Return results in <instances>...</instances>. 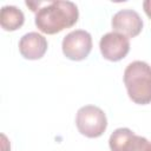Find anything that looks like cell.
Wrapping results in <instances>:
<instances>
[{
  "label": "cell",
  "mask_w": 151,
  "mask_h": 151,
  "mask_svg": "<svg viewBox=\"0 0 151 151\" xmlns=\"http://www.w3.org/2000/svg\"><path fill=\"white\" fill-rule=\"evenodd\" d=\"M47 40L38 32H29L21 37L19 41V51L25 59L38 60L42 58L47 51Z\"/></svg>",
  "instance_id": "52a82bcc"
},
{
  "label": "cell",
  "mask_w": 151,
  "mask_h": 151,
  "mask_svg": "<svg viewBox=\"0 0 151 151\" xmlns=\"http://www.w3.org/2000/svg\"><path fill=\"white\" fill-rule=\"evenodd\" d=\"M143 8L145 14L149 17V19H151V0H145L143 2Z\"/></svg>",
  "instance_id": "8fae6325"
},
{
  "label": "cell",
  "mask_w": 151,
  "mask_h": 151,
  "mask_svg": "<svg viewBox=\"0 0 151 151\" xmlns=\"http://www.w3.org/2000/svg\"><path fill=\"white\" fill-rule=\"evenodd\" d=\"M112 29L126 38L137 37L143 29V20L140 15L133 9H122L112 17Z\"/></svg>",
  "instance_id": "8992f818"
},
{
  "label": "cell",
  "mask_w": 151,
  "mask_h": 151,
  "mask_svg": "<svg viewBox=\"0 0 151 151\" xmlns=\"http://www.w3.org/2000/svg\"><path fill=\"white\" fill-rule=\"evenodd\" d=\"M79 11L72 1L38 2L35 9V26L45 34H55L77 24Z\"/></svg>",
  "instance_id": "6da1fadb"
},
{
  "label": "cell",
  "mask_w": 151,
  "mask_h": 151,
  "mask_svg": "<svg viewBox=\"0 0 151 151\" xmlns=\"http://www.w3.org/2000/svg\"><path fill=\"white\" fill-rule=\"evenodd\" d=\"M124 85L129 98L139 105L151 103V66L140 60L130 63L124 71Z\"/></svg>",
  "instance_id": "7a4b0ae2"
},
{
  "label": "cell",
  "mask_w": 151,
  "mask_h": 151,
  "mask_svg": "<svg viewBox=\"0 0 151 151\" xmlns=\"http://www.w3.org/2000/svg\"><path fill=\"white\" fill-rule=\"evenodd\" d=\"M146 151H151V143H149V145H147V150Z\"/></svg>",
  "instance_id": "7c38bea8"
},
{
  "label": "cell",
  "mask_w": 151,
  "mask_h": 151,
  "mask_svg": "<svg viewBox=\"0 0 151 151\" xmlns=\"http://www.w3.org/2000/svg\"><path fill=\"white\" fill-rule=\"evenodd\" d=\"M76 125L83 136L87 138H98L107 127L106 114L98 106L85 105L77 112Z\"/></svg>",
  "instance_id": "3957f363"
},
{
  "label": "cell",
  "mask_w": 151,
  "mask_h": 151,
  "mask_svg": "<svg viewBox=\"0 0 151 151\" xmlns=\"http://www.w3.org/2000/svg\"><path fill=\"white\" fill-rule=\"evenodd\" d=\"M133 134V132L127 127H119L114 130L109 139V146L111 151H120L125 142Z\"/></svg>",
  "instance_id": "9c48e42d"
},
{
  "label": "cell",
  "mask_w": 151,
  "mask_h": 151,
  "mask_svg": "<svg viewBox=\"0 0 151 151\" xmlns=\"http://www.w3.org/2000/svg\"><path fill=\"white\" fill-rule=\"evenodd\" d=\"M61 50L64 55L70 60H84L92 50V37L84 29L72 31L63 39Z\"/></svg>",
  "instance_id": "277c9868"
},
{
  "label": "cell",
  "mask_w": 151,
  "mask_h": 151,
  "mask_svg": "<svg viewBox=\"0 0 151 151\" xmlns=\"http://www.w3.org/2000/svg\"><path fill=\"white\" fill-rule=\"evenodd\" d=\"M101 55L110 61H119L125 58L130 51V40L117 32L104 34L99 41Z\"/></svg>",
  "instance_id": "5b68a950"
},
{
  "label": "cell",
  "mask_w": 151,
  "mask_h": 151,
  "mask_svg": "<svg viewBox=\"0 0 151 151\" xmlns=\"http://www.w3.org/2000/svg\"><path fill=\"white\" fill-rule=\"evenodd\" d=\"M25 15L15 6H4L0 11V26L2 29L12 32L24 25Z\"/></svg>",
  "instance_id": "ba28073f"
},
{
  "label": "cell",
  "mask_w": 151,
  "mask_h": 151,
  "mask_svg": "<svg viewBox=\"0 0 151 151\" xmlns=\"http://www.w3.org/2000/svg\"><path fill=\"white\" fill-rule=\"evenodd\" d=\"M149 142L146 138L137 134H132L123 145L120 151H146Z\"/></svg>",
  "instance_id": "30bf717a"
}]
</instances>
